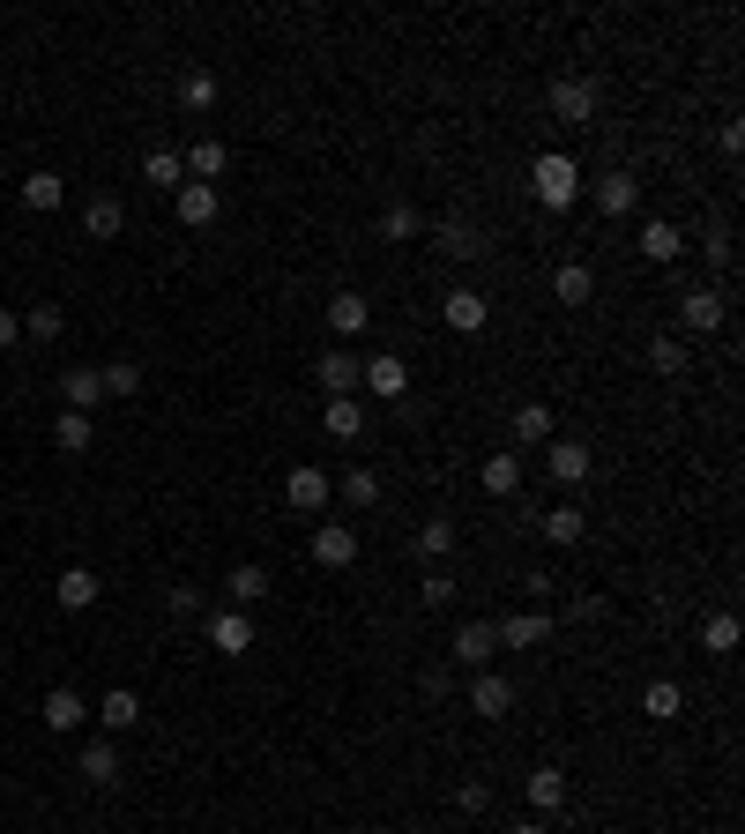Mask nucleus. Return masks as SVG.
I'll return each mask as SVG.
<instances>
[{
    "label": "nucleus",
    "mask_w": 745,
    "mask_h": 834,
    "mask_svg": "<svg viewBox=\"0 0 745 834\" xmlns=\"http://www.w3.org/2000/svg\"><path fill=\"white\" fill-rule=\"evenodd\" d=\"M529 187H537V201L559 217V209L582 201V165H574L567 149H545V157H537V172H529Z\"/></svg>",
    "instance_id": "f257e3e1"
},
{
    "label": "nucleus",
    "mask_w": 745,
    "mask_h": 834,
    "mask_svg": "<svg viewBox=\"0 0 745 834\" xmlns=\"http://www.w3.org/2000/svg\"><path fill=\"white\" fill-rule=\"evenodd\" d=\"M328 492H336V477H328V469L298 463L291 477H284V507H298V515H321V507H328Z\"/></svg>",
    "instance_id": "f03ea898"
},
{
    "label": "nucleus",
    "mask_w": 745,
    "mask_h": 834,
    "mask_svg": "<svg viewBox=\"0 0 745 834\" xmlns=\"http://www.w3.org/2000/svg\"><path fill=\"white\" fill-rule=\"evenodd\" d=\"M723 314H731V306H723V291H708V284H694V291L678 298V328H686V336H716Z\"/></svg>",
    "instance_id": "7ed1b4c3"
},
{
    "label": "nucleus",
    "mask_w": 745,
    "mask_h": 834,
    "mask_svg": "<svg viewBox=\"0 0 745 834\" xmlns=\"http://www.w3.org/2000/svg\"><path fill=\"white\" fill-rule=\"evenodd\" d=\"M545 447H552L545 469H552V485H559V492H582V485H589V447H582V440H545Z\"/></svg>",
    "instance_id": "20e7f679"
},
{
    "label": "nucleus",
    "mask_w": 745,
    "mask_h": 834,
    "mask_svg": "<svg viewBox=\"0 0 745 834\" xmlns=\"http://www.w3.org/2000/svg\"><path fill=\"white\" fill-rule=\"evenodd\" d=\"M306 552H314V566H350L358 559V529H350V522H321Z\"/></svg>",
    "instance_id": "39448f33"
},
{
    "label": "nucleus",
    "mask_w": 745,
    "mask_h": 834,
    "mask_svg": "<svg viewBox=\"0 0 745 834\" xmlns=\"http://www.w3.org/2000/svg\"><path fill=\"white\" fill-rule=\"evenodd\" d=\"M493 634H499V648H515V656L522 648H545L552 641V612H515V618H499Z\"/></svg>",
    "instance_id": "423d86ee"
},
{
    "label": "nucleus",
    "mask_w": 745,
    "mask_h": 834,
    "mask_svg": "<svg viewBox=\"0 0 745 834\" xmlns=\"http://www.w3.org/2000/svg\"><path fill=\"white\" fill-rule=\"evenodd\" d=\"M507 708H515V678H499V671H477V678H470V715L499 723Z\"/></svg>",
    "instance_id": "0eeeda50"
},
{
    "label": "nucleus",
    "mask_w": 745,
    "mask_h": 834,
    "mask_svg": "<svg viewBox=\"0 0 745 834\" xmlns=\"http://www.w3.org/2000/svg\"><path fill=\"white\" fill-rule=\"evenodd\" d=\"M493 648H499L493 618H470V626H455V663H463V671H485V663H493Z\"/></svg>",
    "instance_id": "6e6552de"
},
{
    "label": "nucleus",
    "mask_w": 745,
    "mask_h": 834,
    "mask_svg": "<svg viewBox=\"0 0 745 834\" xmlns=\"http://www.w3.org/2000/svg\"><path fill=\"white\" fill-rule=\"evenodd\" d=\"M209 641H217V656H247L254 648V618L224 604V612H209Z\"/></svg>",
    "instance_id": "1a4fd4ad"
},
{
    "label": "nucleus",
    "mask_w": 745,
    "mask_h": 834,
    "mask_svg": "<svg viewBox=\"0 0 745 834\" xmlns=\"http://www.w3.org/2000/svg\"><path fill=\"white\" fill-rule=\"evenodd\" d=\"M596 209H604V217H634V209H642V179L634 172H604L596 179Z\"/></svg>",
    "instance_id": "9d476101"
},
{
    "label": "nucleus",
    "mask_w": 745,
    "mask_h": 834,
    "mask_svg": "<svg viewBox=\"0 0 745 834\" xmlns=\"http://www.w3.org/2000/svg\"><path fill=\"white\" fill-rule=\"evenodd\" d=\"M552 112H559L567 127L596 120V90H589V82H574V75H559V82H552Z\"/></svg>",
    "instance_id": "9b49d317"
},
{
    "label": "nucleus",
    "mask_w": 745,
    "mask_h": 834,
    "mask_svg": "<svg viewBox=\"0 0 745 834\" xmlns=\"http://www.w3.org/2000/svg\"><path fill=\"white\" fill-rule=\"evenodd\" d=\"M440 320H447V328H455V336H477V328L493 320V306H485V291H447Z\"/></svg>",
    "instance_id": "f8f14e48"
},
{
    "label": "nucleus",
    "mask_w": 745,
    "mask_h": 834,
    "mask_svg": "<svg viewBox=\"0 0 745 834\" xmlns=\"http://www.w3.org/2000/svg\"><path fill=\"white\" fill-rule=\"evenodd\" d=\"M52 596H60V612H90V604L105 596V582L90 574V566H68V574L52 582Z\"/></svg>",
    "instance_id": "ddd939ff"
},
{
    "label": "nucleus",
    "mask_w": 745,
    "mask_h": 834,
    "mask_svg": "<svg viewBox=\"0 0 745 834\" xmlns=\"http://www.w3.org/2000/svg\"><path fill=\"white\" fill-rule=\"evenodd\" d=\"M60 395H68V410H98L105 403V373L98 366H68L60 373Z\"/></svg>",
    "instance_id": "4468645a"
},
{
    "label": "nucleus",
    "mask_w": 745,
    "mask_h": 834,
    "mask_svg": "<svg viewBox=\"0 0 745 834\" xmlns=\"http://www.w3.org/2000/svg\"><path fill=\"white\" fill-rule=\"evenodd\" d=\"M261 596H269V566H231V582H224V604H231V612H247V604H261Z\"/></svg>",
    "instance_id": "2eb2a0df"
},
{
    "label": "nucleus",
    "mask_w": 745,
    "mask_h": 834,
    "mask_svg": "<svg viewBox=\"0 0 745 834\" xmlns=\"http://www.w3.org/2000/svg\"><path fill=\"white\" fill-rule=\"evenodd\" d=\"M366 388L380 395V403H403V395H410V366H403V358H366Z\"/></svg>",
    "instance_id": "dca6fc26"
},
{
    "label": "nucleus",
    "mask_w": 745,
    "mask_h": 834,
    "mask_svg": "<svg viewBox=\"0 0 745 834\" xmlns=\"http://www.w3.org/2000/svg\"><path fill=\"white\" fill-rule=\"evenodd\" d=\"M120 224H127L120 195H90L82 201V231H90V239H120Z\"/></svg>",
    "instance_id": "f3484780"
},
{
    "label": "nucleus",
    "mask_w": 745,
    "mask_h": 834,
    "mask_svg": "<svg viewBox=\"0 0 745 834\" xmlns=\"http://www.w3.org/2000/svg\"><path fill=\"white\" fill-rule=\"evenodd\" d=\"M217 209H224V187H201V179L179 187V224H217Z\"/></svg>",
    "instance_id": "a211bd4d"
},
{
    "label": "nucleus",
    "mask_w": 745,
    "mask_h": 834,
    "mask_svg": "<svg viewBox=\"0 0 745 834\" xmlns=\"http://www.w3.org/2000/svg\"><path fill=\"white\" fill-rule=\"evenodd\" d=\"M314 373H321V388H328V395H350L358 380H366V358H350V350H328Z\"/></svg>",
    "instance_id": "6ab92c4d"
},
{
    "label": "nucleus",
    "mask_w": 745,
    "mask_h": 834,
    "mask_svg": "<svg viewBox=\"0 0 745 834\" xmlns=\"http://www.w3.org/2000/svg\"><path fill=\"white\" fill-rule=\"evenodd\" d=\"M321 433H328V440H358V433H366V410H358L350 395H328V410H321Z\"/></svg>",
    "instance_id": "aec40b11"
},
{
    "label": "nucleus",
    "mask_w": 745,
    "mask_h": 834,
    "mask_svg": "<svg viewBox=\"0 0 745 834\" xmlns=\"http://www.w3.org/2000/svg\"><path fill=\"white\" fill-rule=\"evenodd\" d=\"M366 320H372V306L358 291H336L328 298V328H336V336H366Z\"/></svg>",
    "instance_id": "412c9836"
},
{
    "label": "nucleus",
    "mask_w": 745,
    "mask_h": 834,
    "mask_svg": "<svg viewBox=\"0 0 745 834\" xmlns=\"http://www.w3.org/2000/svg\"><path fill=\"white\" fill-rule=\"evenodd\" d=\"M642 254H648V261H678V254H686V231L664 224V217H648L642 224Z\"/></svg>",
    "instance_id": "4be33fe9"
},
{
    "label": "nucleus",
    "mask_w": 745,
    "mask_h": 834,
    "mask_svg": "<svg viewBox=\"0 0 745 834\" xmlns=\"http://www.w3.org/2000/svg\"><path fill=\"white\" fill-rule=\"evenodd\" d=\"M440 254H463V261H477V254H485V231H477L470 217H440Z\"/></svg>",
    "instance_id": "5701e85b"
},
{
    "label": "nucleus",
    "mask_w": 745,
    "mask_h": 834,
    "mask_svg": "<svg viewBox=\"0 0 745 834\" xmlns=\"http://www.w3.org/2000/svg\"><path fill=\"white\" fill-rule=\"evenodd\" d=\"M477 485L493 492V499H515L522 492V455H493V463L477 469Z\"/></svg>",
    "instance_id": "b1692460"
},
{
    "label": "nucleus",
    "mask_w": 745,
    "mask_h": 834,
    "mask_svg": "<svg viewBox=\"0 0 745 834\" xmlns=\"http://www.w3.org/2000/svg\"><path fill=\"white\" fill-rule=\"evenodd\" d=\"M52 440H60V455H82V447L98 440V425H90V410H60V417H52Z\"/></svg>",
    "instance_id": "393cba45"
},
{
    "label": "nucleus",
    "mask_w": 745,
    "mask_h": 834,
    "mask_svg": "<svg viewBox=\"0 0 745 834\" xmlns=\"http://www.w3.org/2000/svg\"><path fill=\"white\" fill-rule=\"evenodd\" d=\"M82 693H68V686H52L46 693V731H82Z\"/></svg>",
    "instance_id": "a878e982"
},
{
    "label": "nucleus",
    "mask_w": 745,
    "mask_h": 834,
    "mask_svg": "<svg viewBox=\"0 0 745 834\" xmlns=\"http://www.w3.org/2000/svg\"><path fill=\"white\" fill-rule=\"evenodd\" d=\"M142 179H149V187H157V195H165V187H172V195H179V187H187V165H179L172 149H149V157H142Z\"/></svg>",
    "instance_id": "bb28decb"
},
{
    "label": "nucleus",
    "mask_w": 745,
    "mask_h": 834,
    "mask_svg": "<svg viewBox=\"0 0 745 834\" xmlns=\"http://www.w3.org/2000/svg\"><path fill=\"white\" fill-rule=\"evenodd\" d=\"M522 790H529V805H537V812H559V805H567V775H559V767H537Z\"/></svg>",
    "instance_id": "cd10ccee"
},
{
    "label": "nucleus",
    "mask_w": 745,
    "mask_h": 834,
    "mask_svg": "<svg viewBox=\"0 0 745 834\" xmlns=\"http://www.w3.org/2000/svg\"><path fill=\"white\" fill-rule=\"evenodd\" d=\"M98 723H105V731H135V723H142V701H135L127 686H112V693H105V708H98Z\"/></svg>",
    "instance_id": "c85d7f7f"
},
{
    "label": "nucleus",
    "mask_w": 745,
    "mask_h": 834,
    "mask_svg": "<svg viewBox=\"0 0 745 834\" xmlns=\"http://www.w3.org/2000/svg\"><path fill=\"white\" fill-rule=\"evenodd\" d=\"M179 105H187V112H209V105H217V75L187 68V75H179Z\"/></svg>",
    "instance_id": "c756f323"
},
{
    "label": "nucleus",
    "mask_w": 745,
    "mask_h": 834,
    "mask_svg": "<svg viewBox=\"0 0 745 834\" xmlns=\"http://www.w3.org/2000/svg\"><path fill=\"white\" fill-rule=\"evenodd\" d=\"M701 648H708V656H731V648H738V618L708 612V618H701Z\"/></svg>",
    "instance_id": "7c9ffc66"
},
{
    "label": "nucleus",
    "mask_w": 745,
    "mask_h": 834,
    "mask_svg": "<svg viewBox=\"0 0 745 834\" xmlns=\"http://www.w3.org/2000/svg\"><path fill=\"white\" fill-rule=\"evenodd\" d=\"M82 775H90L98 790H112V783H120V753H112L105 737H98V745H82Z\"/></svg>",
    "instance_id": "2f4dec72"
},
{
    "label": "nucleus",
    "mask_w": 745,
    "mask_h": 834,
    "mask_svg": "<svg viewBox=\"0 0 745 834\" xmlns=\"http://www.w3.org/2000/svg\"><path fill=\"white\" fill-rule=\"evenodd\" d=\"M60 328H68V314H60L52 298H46V306H30V314H23V336H30V344H60Z\"/></svg>",
    "instance_id": "473e14b6"
},
{
    "label": "nucleus",
    "mask_w": 745,
    "mask_h": 834,
    "mask_svg": "<svg viewBox=\"0 0 745 834\" xmlns=\"http://www.w3.org/2000/svg\"><path fill=\"white\" fill-rule=\"evenodd\" d=\"M515 440L522 447H545L552 440V410H545V403H522V410H515Z\"/></svg>",
    "instance_id": "72a5a7b5"
},
{
    "label": "nucleus",
    "mask_w": 745,
    "mask_h": 834,
    "mask_svg": "<svg viewBox=\"0 0 745 834\" xmlns=\"http://www.w3.org/2000/svg\"><path fill=\"white\" fill-rule=\"evenodd\" d=\"M23 201H30V209H60V201H68V179H60V172H30L23 179Z\"/></svg>",
    "instance_id": "f704fd0d"
},
{
    "label": "nucleus",
    "mask_w": 745,
    "mask_h": 834,
    "mask_svg": "<svg viewBox=\"0 0 745 834\" xmlns=\"http://www.w3.org/2000/svg\"><path fill=\"white\" fill-rule=\"evenodd\" d=\"M179 165H187V172H195L201 187H217V172H224V142H195L187 157H179Z\"/></svg>",
    "instance_id": "c9c22d12"
},
{
    "label": "nucleus",
    "mask_w": 745,
    "mask_h": 834,
    "mask_svg": "<svg viewBox=\"0 0 745 834\" xmlns=\"http://www.w3.org/2000/svg\"><path fill=\"white\" fill-rule=\"evenodd\" d=\"M455 544H463V537H455V522H447V515H433V522L418 529V552H425V559H447Z\"/></svg>",
    "instance_id": "e433bc0d"
},
{
    "label": "nucleus",
    "mask_w": 745,
    "mask_h": 834,
    "mask_svg": "<svg viewBox=\"0 0 745 834\" xmlns=\"http://www.w3.org/2000/svg\"><path fill=\"white\" fill-rule=\"evenodd\" d=\"M418 231H425V217H418V209H410V201H396V209H388V217H380V239H418Z\"/></svg>",
    "instance_id": "4c0bfd02"
},
{
    "label": "nucleus",
    "mask_w": 745,
    "mask_h": 834,
    "mask_svg": "<svg viewBox=\"0 0 745 834\" xmlns=\"http://www.w3.org/2000/svg\"><path fill=\"white\" fill-rule=\"evenodd\" d=\"M648 366L664 373V380H678V373H686V344H678V336H656V344H648Z\"/></svg>",
    "instance_id": "58836bf2"
},
{
    "label": "nucleus",
    "mask_w": 745,
    "mask_h": 834,
    "mask_svg": "<svg viewBox=\"0 0 745 834\" xmlns=\"http://www.w3.org/2000/svg\"><path fill=\"white\" fill-rule=\"evenodd\" d=\"M552 291L567 298V306H582V298H589V291H596V276H589V269H582V261H567V269L552 276Z\"/></svg>",
    "instance_id": "ea45409f"
},
{
    "label": "nucleus",
    "mask_w": 745,
    "mask_h": 834,
    "mask_svg": "<svg viewBox=\"0 0 745 834\" xmlns=\"http://www.w3.org/2000/svg\"><path fill=\"white\" fill-rule=\"evenodd\" d=\"M642 708H648V715H656V723H670V715L686 708V693L670 686V678H656V686H648V693H642Z\"/></svg>",
    "instance_id": "a19ab883"
},
{
    "label": "nucleus",
    "mask_w": 745,
    "mask_h": 834,
    "mask_svg": "<svg viewBox=\"0 0 745 834\" xmlns=\"http://www.w3.org/2000/svg\"><path fill=\"white\" fill-rule=\"evenodd\" d=\"M344 499L350 507H372L380 499V469H344Z\"/></svg>",
    "instance_id": "79ce46f5"
},
{
    "label": "nucleus",
    "mask_w": 745,
    "mask_h": 834,
    "mask_svg": "<svg viewBox=\"0 0 745 834\" xmlns=\"http://www.w3.org/2000/svg\"><path fill=\"white\" fill-rule=\"evenodd\" d=\"M105 373V395H135L142 388V366H135V358H112V366H98Z\"/></svg>",
    "instance_id": "37998d69"
},
{
    "label": "nucleus",
    "mask_w": 745,
    "mask_h": 834,
    "mask_svg": "<svg viewBox=\"0 0 745 834\" xmlns=\"http://www.w3.org/2000/svg\"><path fill=\"white\" fill-rule=\"evenodd\" d=\"M545 537H552V544H582V507H552V515H545Z\"/></svg>",
    "instance_id": "c03bdc74"
},
{
    "label": "nucleus",
    "mask_w": 745,
    "mask_h": 834,
    "mask_svg": "<svg viewBox=\"0 0 745 834\" xmlns=\"http://www.w3.org/2000/svg\"><path fill=\"white\" fill-rule=\"evenodd\" d=\"M425 604H433V612H447V604H455V574H447V566H433V574H425Z\"/></svg>",
    "instance_id": "a18cd8bd"
},
{
    "label": "nucleus",
    "mask_w": 745,
    "mask_h": 834,
    "mask_svg": "<svg viewBox=\"0 0 745 834\" xmlns=\"http://www.w3.org/2000/svg\"><path fill=\"white\" fill-rule=\"evenodd\" d=\"M455 805H463V812H485V805H493V783H463V790H455Z\"/></svg>",
    "instance_id": "49530a36"
},
{
    "label": "nucleus",
    "mask_w": 745,
    "mask_h": 834,
    "mask_svg": "<svg viewBox=\"0 0 745 834\" xmlns=\"http://www.w3.org/2000/svg\"><path fill=\"white\" fill-rule=\"evenodd\" d=\"M165 604H172V618H195V612H201V589H172Z\"/></svg>",
    "instance_id": "de8ad7c7"
},
{
    "label": "nucleus",
    "mask_w": 745,
    "mask_h": 834,
    "mask_svg": "<svg viewBox=\"0 0 745 834\" xmlns=\"http://www.w3.org/2000/svg\"><path fill=\"white\" fill-rule=\"evenodd\" d=\"M567 618H574V626H582V618H604V596H574Z\"/></svg>",
    "instance_id": "09e8293b"
},
{
    "label": "nucleus",
    "mask_w": 745,
    "mask_h": 834,
    "mask_svg": "<svg viewBox=\"0 0 745 834\" xmlns=\"http://www.w3.org/2000/svg\"><path fill=\"white\" fill-rule=\"evenodd\" d=\"M16 344H23V320H16L8 306H0V350H16Z\"/></svg>",
    "instance_id": "8fccbe9b"
},
{
    "label": "nucleus",
    "mask_w": 745,
    "mask_h": 834,
    "mask_svg": "<svg viewBox=\"0 0 745 834\" xmlns=\"http://www.w3.org/2000/svg\"><path fill=\"white\" fill-rule=\"evenodd\" d=\"M515 834H552V827H545V820H515Z\"/></svg>",
    "instance_id": "3c124183"
},
{
    "label": "nucleus",
    "mask_w": 745,
    "mask_h": 834,
    "mask_svg": "<svg viewBox=\"0 0 745 834\" xmlns=\"http://www.w3.org/2000/svg\"><path fill=\"white\" fill-rule=\"evenodd\" d=\"M350 834H372V827H350Z\"/></svg>",
    "instance_id": "603ef678"
}]
</instances>
